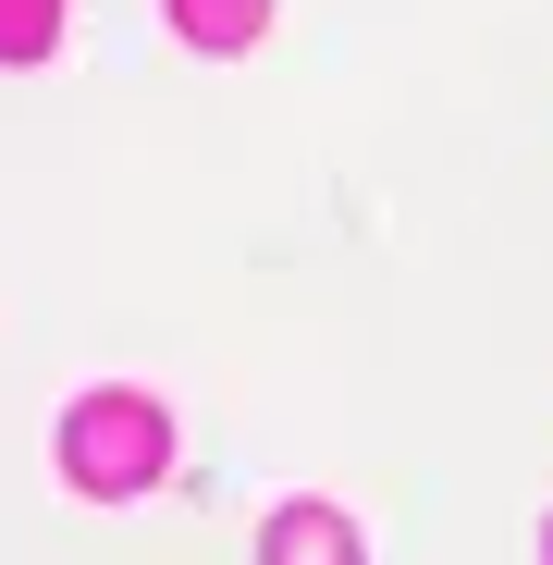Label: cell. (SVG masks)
I'll use <instances>...</instances> for the list:
<instances>
[{
	"label": "cell",
	"mask_w": 553,
	"mask_h": 565,
	"mask_svg": "<svg viewBox=\"0 0 553 565\" xmlns=\"http://www.w3.org/2000/svg\"><path fill=\"white\" fill-rule=\"evenodd\" d=\"M160 467H172V418H160V394L99 382V394H74V406H62V480H74V492L124 504V492L160 480Z\"/></svg>",
	"instance_id": "1"
},
{
	"label": "cell",
	"mask_w": 553,
	"mask_h": 565,
	"mask_svg": "<svg viewBox=\"0 0 553 565\" xmlns=\"http://www.w3.org/2000/svg\"><path fill=\"white\" fill-rule=\"evenodd\" d=\"M541 553H553V541H541Z\"/></svg>",
	"instance_id": "5"
},
{
	"label": "cell",
	"mask_w": 553,
	"mask_h": 565,
	"mask_svg": "<svg viewBox=\"0 0 553 565\" xmlns=\"http://www.w3.org/2000/svg\"><path fill=\"white\" fill-rule=\"evenodd\" d=\"M258 565H357V516L284 504V516H270V541H258Z\"/></svg>",
	"instance_id": "2"
},
{
	"label": "cell",
	"mask_w": 553,
	"mask_h": 565,
	"mask_svg": "<svg viewBox=\"0 0 553 565\" xmlns=\"http://www.w3.org/2000/svg\"><path fill=\"white\" fill-rule=\"evenodd\" d=\"M172 25L198 38V50H246V38L270 25V0H172Z\"/></svg>",
	"instance_id": "3"
},
{
	"label": "cell",
	"mask_w": 553,
	"mask_h": 565,
	"mask_svg": "<svg viewBox=\"0 0 553 565\" xmlns=\"http://www.w3.org/2000/svg\"><path fill=\"white\" fill-rule=\"evenodd\" d=\"M74 25V0H0V62H50Z\"/></svg>",
	"instance_id": "4"
}]
</instances>
